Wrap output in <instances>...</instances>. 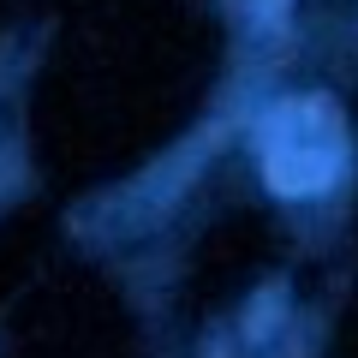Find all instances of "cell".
<instances>
[{"label": "cell", "instance_id": "obj_1", "mask_svg": "<svg viewBox=\"0 0 358 358\" xmlns=\"http://www.w3.org/2000/svg\"><path fill=\"white\" fill-rule=\"evenodd\" d=\"M263 162L275 192H322L341 167V131L329 102H287L263 131Z\"/></svg>", "mask_w": 358, "mask_h": 358}]
</instances>
